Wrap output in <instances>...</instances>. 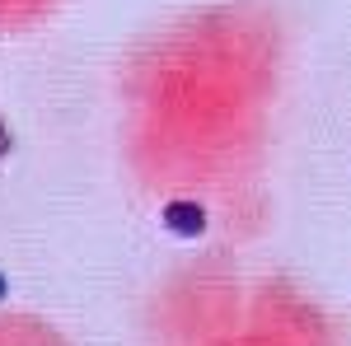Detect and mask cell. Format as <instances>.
<instances>
[{
	"instance_id": "1",
	"label": "cell",
	"mask_w": 351,
	"mask_h": 346,
	"mask_svg": "<svg viewBox=\"0 0 351 346\" xmlns=\"http://www.w3.org/2000/svg\"><path fill=\"white\" fill-rule=\"evenodd\" d=\"M164 225H169L173 234H202V230H206V215H202V206L173 201V206L164 211Z\"/></svg>"
},
{
	"instance_id": "2",
	"label": "cell",
	"mask_w": 351,
	"mask_h": 346,
	"mask_svg": "<svg viewBox=\"0 0 351 346\" xmlns=\"http://www.w3.org/2000/svg\"><path fill=\"white\" fill-rule=\"evenodd\" d=\"M0 155H10V127L0 122Z\"/></svg>"
},
{
	"instance_id": "3",
	"label": "cell",
	"mask_w": 351,
	"mask_h": 346,
	"mask_svg": "<svg viewBox=\"0 0 351 346\" xmlns=\"http://www.w3.org/2000/svg\"><path fill=\"white\" fill-rule=\"evenodd\" d=\"M0 295H5V276H0Z\"/></svg>"
}]
</instances>
